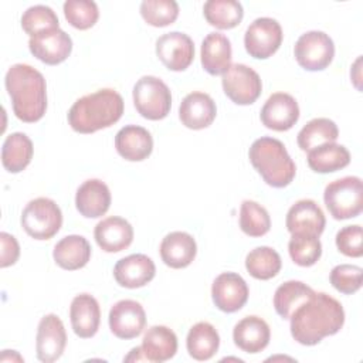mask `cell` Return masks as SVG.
I'll list each match as a JSON object with an SVG mask.
<instances>
[{
  "label": "cell",
  "instance_id": "29",
  "mask_svg": "<svg viewBox=\"0 0 363 363\" xmlns=\"http://www.w3.org/2000/svg\"><path fill=\"white\" fill-rule=\"evenodd\" d=\"M34 153L31 139L23 132H14L6 138L1 147L3 167L10 173L23 172L31 162Z\"/></svg>",
  "mask_w": 363,
  "mask_h": 363
},
{
  "label": "cell",
  "instance_id": "12",
  "mask_svg": "<svg viewBox=\"0 0 363 363\" xmlns=\"http://www.w3.org/2000/svg\"><path fill=\"white\" fill-rule=\"evenodd\" d=\"M111 332L119 339H135L146 326V313L143 306L133 299L118 301L108 316Z\"/></svg>",
  "mask_w": 363,
  "mask_h": 363
},
{
  "label": "cell",
  "instance_id": "19",
  "mask_svg": "<svg viewBox=\"0 0 363 363\" xmlns=\"http://www.w3.org/2000/svg\"><path fill=\"white\" fill-rule=\"evenodd\" d=\"M216 102L208 94L200 91L187 94L179 108V118L182 123L193 130L210 126L216 119Z\"/></svg>",
  "mask_w": 363,
  "mask_h": 363
},
{
  "label": "cell",
  "instance_id": "14",
  "mask_svg": "<svg viewBox=\"0 0 363 363\" xmlns=\"http://www.w3.org/2000/svg\"><path fill=\"white\" fill-rule=\"evenodd\" d=\"M248 295L247 282L235 272L220 274L211 286V298L216 308L225 313L240 311L248 301Z\"/></svg>",
  "mask_w": 363,
  "mask_h": 363
},
{
  "label": "cell",
  "instance_id": "5",
  "mask_svg": "<svg viewBox=\"0 0 363 363\" xmlns=\"http://www.w3.org/2000/svg\"><path fill=\"white\" fill-rule=\"evenodd\" d=\"M323 201L335 220L357 217L363 210V184L356 176L330 182L323 191Z\"/></svg>",
  "mask_w": 363,
  "mask_h": 363
},
{
  "label": "cell",
  "instance_id": "23",
  "mask_svg": "<svg viewBox=\"0 0 363 363\" xmlns=\"http://www.w3.org/2000/svg\"><path fill=\"white\" fill-rule=\"evenodd\" d=\"M111 206L109 187L99 179L85 180L77 190L75 207L86 218L102 217Z\"/></svg>",
  "mask_w": 363,
  "mask_h": 363
},
{
  "label": "cell",
  "instance_id": "43",
  "mask_svg": "<svg viewBox=\"0 0 363 363\" xmlns=\"http://www.w3.org/2000/svg\"><path fill=\"white\" fill-rule=\"evenodd\" d=\"M0 242H1L0 267L6 268L16 264V261L20 257V245L17 240L9 233H0Z\"/></svg>",
  "mask_w": 363,
  "mask_h": 363
},
{
  "label": "cell",
  "instance_id": "13",
  "mask_svg": "<svg viewBox=\"0 0 363 363\" xmlns=\"http://www.w3.org/2000/svg\"><path fill=\"white\" fill-rule=\"evenodd\" d=\"M67 345V332L62 320L55 313L41 318L37 328L35 352L43 363H52L61 357Z\"/></svg>",
  "mask_w": 363,
  "mask_h": 363
},
{
  "label": "cell",
  "instance_id": "10",
  "mask_svg": "<svg viewBox=\"0 0 363 363\" xmlns=\"http://www.w3.org/2000/svg\"><path fill=\"white\" fill-rule=\"evenodd\" d=\"M281 24L271 17L255 18L244 34L245 51L257 60H267L278 51L282 43Z\"/></svg>",
  "mask_w": 363,
  "mask_h": 363
},
{
  "label": "cell",
  "instance_id": "27",
  "mask_svg": "<svg viewBox=\"0 0 363 363\" xmlns=\"http://www.w3.org/2000/svg\"><path fill=\"white\" fill-rule=\"evenodd\" d=\"M231 43L221 33H210L201 43V65L210 75H223L231 65Z\"/></svg>",
  "mask_w": 363,
  "mask_h": 363
},
{
  "label": "cell",
  "instance_id": "24",
  "mask_svg": "<svg viewBox=\"0 0 363 363\" xmlns=\"http://www.w3.org/2000/svg\"><path fill=\"white\" fill-rule=\"evenodd\" d=\"M271 339L268 323L255 315L242 318L233 329V340L238 349L247 353H259Z\"/></svg>",
  "mask_w": 363,
  "mask_h": 363
},
{
  "label": "cell",
  "instance_id": "26",
  "mask_svg": "<svg viewBox=\"0 0 363 363\" xmlns=\"http://www.w3.org/2000/svg\"><path fill=\"white\" fill-rule=\"evenodd\" d=\"M140 349L147 362L170 360L177 352V336L170 328L155 325L146 330Z\"/></svg>",
  "mask_w": 363,
  "mask_h": 363
},
{
  "label": "cell",
  "instance_id": "4",
  "mask_svg": "<svg viewBox=\"0 0 363 363\" xmlns=\"http://www.w3.org/2000/svg\"><path fill=\"white\" fill-rule=\"evenodd\" d=\"M248 157L254 169L271 187H286L295 177V163L284 143L275 138L262 136L254 140Z\"/></svg>",
  "mask_w": 363,
  "mask_h": 363
},
{
  "label": "cell",
  "instance_id": "33",
  "mask_svg": "<svg viewBox=\"0 0 363 363\" xmlns=\"http://www.w3.org/2000/svg\"><path fill=\"white\" fill-rule=\"evenodd\" d=\"M313 294L315 291L301 281H286L281 284L274 294L275 312L282 319H289L294 311Z\"/></svg>",
  "mask_w": 363,
  "mask_h": 363
},
{
  "label": "cell",
  "instance_id": "30",
  "mask_svg": "<svg viewBox=\"0 0 363 363\" xmlns=\"http://www.w3.org/2000/svg\"><path fill=\"white\" fill-rule=\"evenodd\" d=\"M218 346L220 336L211 323L197 322L190 328L186 339V347L194 360H210L217 353Z\"/></svg>",
  "mask_w": 363,
  "mask_h": 363
},
{
  "label": "cell",
  "instance_id": "37",
  "mask_svg": "<svg viewBox=\"0 0 363 363\" xmlns=\"http://www.w3.org/2000/svg\"><path fill=\"white\" fill-rule=\"evenodd\" d=\"M291 259L299 267L315 265L322 255V244L319 237L309 234H292L288 242Z\"/></svg>",
  "mask_w": 363,
  "mask_h": 363
},
{
  "label": "cell",
  "instance_id": "2",
  "mask_svg": "<svg viewBox=\"0 0 363 363\" xmlns=\"http://www.w3.org/2000/svg\"><path fill=\"white\" fill-rule=\"evenodd\" d=\"M4 85L11 98L14 115L27 123L40 121L47 109V84L40 71L28 64L9 68Z\"/></svg>",
  "mask_w": 363,
  "mask_h": 363
},
{
  "label": "cell",
  "instance_id": "40",
  "mask_svg": "<svg viewBox=\"0 0 363 363\" xmlns=\"http://www.w3.org/2000/svg\"><path fill=\"white\" fill-rule=\"evenodd\" d=\"M64 16L74 28L88 30L98 21L99 10L92 0H68L64 3Z\"/></svg>",
  "mask_w": 363,
  "mask_h": 363
},
{
  "label": "cell",
  "instance_id": "16",
  "mask_svg": "<svg viewBox=\"0 0 363 363\" xmlns=\"http://www.w3.org/2000/svg\"><path fill=\"white\" fill-rule=\"evenodd\" d=\"M259 118L262 125L268 129L277 132L288 130L299 119L298 102L286 92H275L265 101Z\"/></svg>",
  "mask_w": 363,
  "mask_h": 363
},
{
  "label": "cell",
  "instance_id": "21",
  "mask_svg": "<svg viewBox=\"0 0 363 363\" xmlns=\"http://www.w3.org/2000/svg\"><path fill=\"white\" fill-rule=\"evenodd\" d=\"M116 152L129 162H142L153 150V138L147 129L138 125H126L115 136Z\"/></svg>",
  "mask_w": 363,
  "mask_h": 363
},
{
  "label": "cell",
  "instance_id": "8",
  "mask_svg": "<svg viewBox=\"0 0 363 363\" xmlns=\"http://www.w3.org/2000/svg\"><path fill=\"white\" fill-rule=\"evenodd\" d=\"M294 54L303 69L322 71L329 67L335 57V44L326 33L313 30L296 40Z\"/></svg>",
  "mask_w": 363,
  "mask_h": 363
},
{
  "label": "cell",
  "instance_id": "7",
  "mask_svg": "<svg viewBox=\"0 0 363 363\" xmlns=\"http://www.w3.org/2000/svg\"><path fill=\"white\" fill-rule=\"evenodd\" d=\"M62 225V213L58 204L47 197H37L24 207L21 227L34 240L52 238Z\"/></svg>",
  "mask_w": 363,
  "mask_h": 363
},
{
  "label": "cell",
  "instance_id": "35",
  "mask_svg": "<svg viewBox=\"0 0 363 363\" xmlns=\"http://www.w3.org/2000/svg\"><path fill=\"white\" fill-rule=\"evenodd\" d=\"M281 265L282 261L279 254L274 248L267 245L251 250L245 257V268L248 274L252 278L261 281L277 277L281 271Z\"/></svg>",
  "mask_w": 363,
  "mask_h": 363
},
{
  "label": "cell",
  "instance_id": "41",
  "mask_svg": "<svg viewBox=\"0 0 363 363\" xmlns=\"http://www.w3.org/2000/svg\"><path fill=\"white\" fill-rule=\"evenodd\" d=\"M363 269L359 265L340 264L330 271L332 286L345 295H352L362 288Z\"/></svg>",
  "mask_w": 363,
  "mask_h": 363
},
{
  "label": "cell",
  "instance_id": "44",
  "mask_svg": "<svg viewBox=\"0 0 363 363\" xmlns=\"http://www.w3.org/2000/svg\"><path fill=\"white\" fill-rule=\"evenodd\" d=\"M123 360H125V362H140V360H142V362H147L146 357H145V354H143V352H142V349H140V346L133 347V349L129 352V354L123 357Z\"/></svg>",
  "mask_w": 363,
  "mask_h": 363
},
{
  "label": "cell",
  "instance_id": "39",
  "mask_svg": "<svg viewBox=\"0 0 363 363\" xmlns=\"http://www.w3.org/2000/svg\"><path fill=\"white\" fill-rule=\"evenodd\" d=\"M140 16L149 26L166 27L179 17V4L174 0H143Z\"/></svg>",
  "mask_w": 363,
  "mask_h": 363
},
{
  "label": "cell",
  "instance_id": "34",
  "mask_svg": "<svg viewBox=\"0 0 363 363\" xmlns=\"http://www.w3.org/2000/svg\"><path fill=\"white\" fill-rule=\"evenodd\" d=\"M203 13L207 23L220 30L237 27L244 17L242 6L235 0H208L203 6Z\"/></svg>",
  "mask_w": 363,
  "mask_h": 363
},
{
  "label": "cell",
  "instance_id": "17",
  "mask_svg": "<svg viewBox=\"0 0 363 363\" xmlns=\"http://www.w3.org/2000/svg\"><path fill=\"white\" fill-rule=\"evenodd\" d=\"M285 224L291 234H309L319 237L325 230L326 218L316 201L303 199L291 206L286 213Z\"/></svg>",
  "mask_w": 363,
  "mask_h": 363
},
{
  "label": "cell",
  "instance_id": "28",
  "mask_svg": "<svg viewBox=\"0 0 363 363\" xmlns=\"http://www.w3.org/2000/svg\"><path fill=\"white\" fill-rule=\"evenodd\" d=\"M52 257L62 269L75 271L84 268L91 259V245L82 235H67L55 244Z\"/></svg>",
  "mask_w": 363,
  "mask_h": 363
},
{
  "label": "cell",
  "instance_id": "18",
  "mask_svg": "<svg viewBox=\"0 0 363 363\" xmlns=\"http://www.w3.org/2000/svg\"><path fill=\"white\" fill-rule=\"evenodd\" d=\"M155 262L145 254H130L119 259L113 267L115 281L129 289L147 285L155 278Z\"/></svg>",
  "mask_w": 363,
  "mask_h": 363
},
{
  "label": "cell",
  "instance_id": "15",
  "mask_svg": "<svg viewBox=\"0 0 363 363\" xmlns=\"http://www.w3.org/2000/svg\"><path fill=\"white\" fill-rule=\"evenodd\" d=\"M30 52L47 65H57L64 62L72 51L71 37L61 28L41 33L30 37Z\"/></svg>",
  "mask_w": 363,
  "mask_h": 363
},
{
  "label": "cell",
  "instance_id": "31",
  "mask_svg": "<svg viewBox=\"0 0 363 363\" xmlns=\"http://www.w3.org/2000/svg\"><path fill=\"white\" fill-rule=\"evenodd\" d=\"M350 163V153L343 145L326 143L308 152V164L316 173H332Z\"/></svg>",
  "mask_w": 363,
  "mask_h": 363
},
{
  "label": "cell",
  "instance_id": "36",
  "mask_svg": "<svg viewBox=\"0 0 363 363\" xmlns=\"http://www.w3.org/2000/svg\"><path fill=\"white\" fill-rule=\"evenodd\" d=\"M240 228L250 237H262L271 228V218L265 207L252 200H244L240 207Z\"/></svg>",
  "mask_w": 363,
  "mask_h": 363
},
{
  "label": "cell",
  "instance_id": "11",
  "mask_svg": "<svg viewBox=\"0 0 363 363\" xmlns=\"http://www.w3.org/2000/svg\"><path fill=\"white\" fill-rule=\"evenodd\" d=\"M156 55L167 69L184 71L194 60V43L184 33H166L156 40Z\"/></svg>",
  "mask_w": 363,
  "mask_h": 363
},
{
  "label": "cell",
  "instance_id": "38",
  "mask_svg": "<svg viewBox=\"0 0 363 363\" xmlns=\"http://www.w3.org/2000/svg\"><path fill=\"white\" fill-rule=\"evenodd\" d=\"M21 27L30 35H38L45 31L60 28V21L54 10L44 4L28 7L21 16Z\"/></svg>",
  "mask_w": 363,
  "mask_h": 363
},
{
  "label": "cell",
  "instance_id": "1",
  "mask_svg": "<svg viewBox=\"0 0 363 363\" xmlns=\"http://www.w3.org/2000/svg\"><path fill=\"white\" fill-rule=\"evenodd\" d=\"M289 319L294 340L303 346H313L342 329L345 311L333 296L325 292H315L294 311Z\"/></svg>",
  "mask_w": 363,
  "mask_h": 363
},
{
  "label": "cell",
  "instance_id": "25",
  "mask_svg": "<svg viewBox=\"0 0 363 363\" xmlns=\"http://www.w3.org/2000/svg\"><path fill=\"white\" fill-rule=\"evenodd\" d=\"M197 254V244L193 235L184 231L169 233L160 242L162 261L174 269L189 267Z\"/></svg>",
  "mask_w": 363,
  "mask_h": 363
},
{
  "label": "cell",
  "instance_id": "6",
  "mask_svg": "<svg viewBox=\"0 0 363 363\" xmlns=\"http://www.w3.org/2000/svg\"><path fill=\"white\" fill-rule=\"evenodd\" d=\"M133 105L136 111L149 121L166 118L172 106L169 86L157 77L145 75L133 86Z\"/></svg>",
  "mask_w": 363,
  "mask_h": 363
},
{
  "label": "cell",
  "instance_id": "42",
  "mask_svg": "<svg viewBox=\"0 0 363 363\" xmlns=\"http://www.w3.org/2000/svg\"><path fill=\"white\" fill-rule=\"evenodd\" d=\"M362 237H363V231L359 224L346 225V227L340 228L335 238L339 252H342L346 257H352V258L362 257L363 255Z\"/></svg>",
  "mask_w": 363,
  "mask_h": 363
},
{
  "label": "cell",
  "instance_id": "20",
  "mask_svg": "<svg viewBox=\"0 0 363 363\" xmlns=\"http://www.w3.org/2000/svg\"><path fill=\"white\" fill-rule=\"evenodd\" d=\"M94 237L99 248L105 252H119L126 250L133 241V228L122 217H106L95 225Z\"/></svg>",
  "mask_w": 363,
  "mask_h": 363
},
{
  "label": "cell",
  "instance_id": "32",
  "mask_svg": "<svg viewBox=\"0 0 363 363\" xmlns=\"http://www.w3.org/2000/svg\"><path fill=\"white\" fill-rule=\"evenodd\" d=\"M339 129L329 118H315L309 121L298 133V146L303 152H309L326 143H335Z\"/></svg>",
  "mask_w": 363,
  "mask_h": 363
},
{
  "label": "cell",
  "instance_id": "22",
  "mask_svg": "<svg viewBox=\"0 0 363 363\" xmlns=\"http://www.w3.org/2000/svg\"><path fill=\"white\" fill-rule=\"evenodd\" d=\"M69 319L72 330L82 339L95 336L99 329L101 309L98 301L89 294L77 295L69 306Z\"/></svg>",
  "mask_w": 363,
  "mask_h": 363
},
{
  "label": "cell",
  "instance_id": "9",
  "mask_svg": "<svg viewBox=\"0 0 363 363\" xmlns=\"http://www.w3.org/2000/svg\"><path fill=\"white\" fill-rule=\"evenodd\" d=\"M224 94L237 105L254 104L262 91L257 71L245 64H231L221 77Z\"/></svg>",
  "mask_w": 363,
  "mask_h": 363
},
{
  "label": "cell",
  "instance_id": "3",
  "mask_svg": "<svg viewBox=\"0 0 363 363\" xmlns=\"http://www.w3.org/2000/svg\"><path fill=\"white\" fill-rule=\"evenodd\" d=\"M123 113V99L111 88L77 99L68 111V123L78 133H94L116 123Z\"/></svg>",
  "mask_w": 363,
  "mask_h": 363
}]
</instances>
